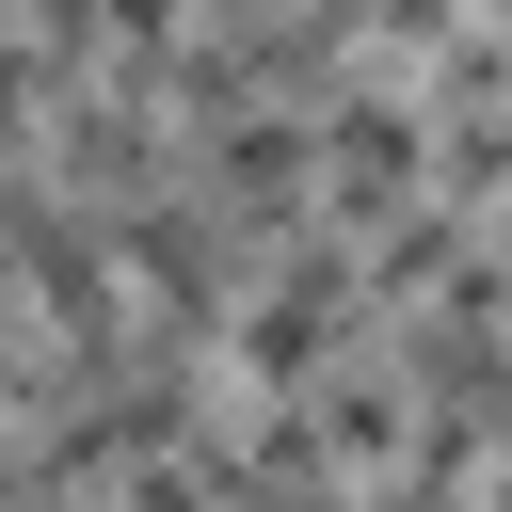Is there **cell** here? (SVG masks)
<instances>
[{"mask_svg":"<svg viewBox=\"0 0 512 512\" xmlns=\"http://www.w3.org/2000/svg\"><path fill=\"white\" fill-rule=\"evenodd\" d=\"M336 320H352V256H336V240H304V256L240 304V368H256V384H320Z\"/></svg>","mask_w":512,"mask_h":512,"instance_id":"6da1fadb","label":"cell"},{"mask_svg":"<svg viewBox=\"0 0 512 512\" xmlns=\"http://www.w3.org/2000/svg\"><path fill=\"white\" fill-rule=\"evenodd\" d=\"M320 160H336V208L368 224V208H384V192L416 176V112H400V96H336V128H320Z\"/></svg>","mask_w":512,"mask_h":512,"instance_id":"7a4b0ae2","label":"cell"}]
</instances>
